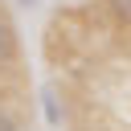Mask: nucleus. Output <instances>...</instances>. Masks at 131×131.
I'll return each mask as SVG.
<instances>
[{
	"instance_id": "obj_1",
	"label": "nucleus",
	"mask_w": 131,
	"mask_h": 131,
	"mask_svg": "<svg viewBox=\"0 0 131 131\" xmlns=\"http://www.w3.org/2000/svg\"><path fill=\"white\" fill-rule=\"evenodd\" d=\"M8 61H16V33L8 20H0V66H8Z\"/></svg>"
},
{
	"instance_id": "obj_2",
	"label": "nucleus",
	"mask_w": 131,
	"mask_h": 131,
	"mask_svg": "<svg viewBox=\"0 0 131 131\" xmlns=\"http://www.w3.org/2000/svg\"><path fill=\"white\" fill-rule=\"evenodd\" d=\"M102 4H106V8H111V16L131 33V0H102Z\"/></svg>"
},
{
	"instance_id": "obj_3",
	"label": "nucleus",
	"mask_w": 131,
	"mask_h": 131,
	"mask_svg": "<svg viewBox=\"0 0 131 131\" xmlns=\"http://www.w3.org/2000/svg\"><path fill=\"white\" fill-rule=\"evenodd\" d=\"M0 131H16V123H12V119H8L4 111H0Z\"/></svg>"
},
{
	"instance_id": "obj_4",
	"label": "nucleus",
	"mask_w": 131,
	"mask_h": 131,
	"mask_svg": "<svg viewBox=\"0 0 131 131\" xmlns=\"http://www.w3.org/2000/svg\"><path fill=\"white\" fill-rule=\"evenodd\" d=\"M25 4H33V0H25Z\"/></svg>"
}]
</instances>
